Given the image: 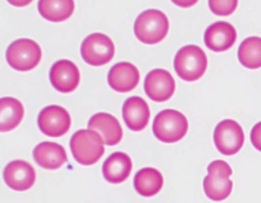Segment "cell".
<instances>
[{"label": "cell", "mask_w": 261, "mask_h": 203, "mask_svg": "<svg viewBox=\"0 0 261 203\" xmlns=\"http://www.w3.org/2000/svg\"><path fill=\"white\" fill-rule=\"evenodd\" d=\"M170 29L167 15L158 9L144 10L138 15L134 23V33L140 42L155 45L165 40Z\"/></svg>", "instance_id": "obj_1"}, {"label": "cell", "mask_w": 261, "mask_h": 203, "mask_svg": "<svg viewBox=\"0 0 261 203\" xmlns=\"http://www.w3.org/2000/svg\"><path fill=\"white\" fill-rule=\"evenodd\" d=\"M103 140L93 129H79L71 136L70 150L74 159L81 165H93L103 156Z\"/></svg>", "instance_id": "obj_2"}, {"label": "cell", "mask_w": 261, "mask_h": 203, "mask_svg": "<svg viewBox=\"0 0 261 203\" xmlns=\"http://www.w3.org/2000/svg\"><path fill=\"white\" fill-rule=\"evenodd\" d=\"M173 66L182 80L195 81L205 74L208 58L205 52L196 45H188L180 48L175 56Z\"/></svg>", "instance_id": "obj_3"}, {"label": "cell", "mask_w": 261, "mask_h": 203, "mask_svg": "<svg viewBox=\"0 0 261 203\" xmlns=\"http://www.w3.org/2000/svg\"><path fill=\"white\" fill-rule=\"evenodd\" d=\"M189 129L188 118L176 109H165L153 121V133L160 141L173 144L186 136Z\"/></svg>", "instance_id": "obj_4"}, {"label": "cell", "mask_w": 261, "mask_h": 203, "mask_svg": "<svg viewBox=\"0 0 261 203\" xmlns=\"http://www.w3.org/2000/svg\"><path fill=\"white\" fill-rule=\"evenodd\" d=\"M232 169L223 160H214L208 166V175L204 178L203 187L206 197L216 202L229 197L233 189L231 180Z\"/></svg>", "instance_id": "obj_5"}, {"label": "cell", "mask_w": 261, "mask_h": 203, "mask_svg": "<svg viewBox=\"0 0 261 203\" xmlns=\"http://www.w3.org/2000/svg\"><path fill=\"white\" fill-rule=\"evenodd\" d=\"M5 56L10 67L18 71H30L40 63L42 51L33 40L20 38L10 43Z\"/></svg>", "instance_id": "obj_6"}, {"label": "cell", "mask_w": 261, "mask_h": 203, "mask_svg": "<svg viewBox=\"0 0 261 203\" xmlns=\"http://www.w3.org/2000/svg\"><path fill=\"white\" fill-rule=\"evenodd\" d=\"M81 55L88 65H106L114 58V42L103 33H92L82 42Z\"/></svg>", "instance_id": "obj_7"}, {"label": "cell", "mask_w": 261, "mask_h": 203, "mask_svg": "<svg viewBox=\"0 0 261 203\" xmlns=\"http://www.w3.org/2000/svg\"><path fill=\"white\" fill-rule=\"evenodd\" d=\"M213 139L218 151L227 156L237 154L245 144L244 129L233 119L219 122L214 129Z\"/></svg>", "instance_id": "obj_8"}, {"label": "cell", "mask_w": 261, "mask_h": 203, "mask_svg": "<svg viewBox=\"0 0 261 203\" xmlns=\"http://www.w3.org/2000/svg\"><path fill=\"white\" fill-rule=\"evenodd\" d=\"M37 124L40 131L46 136L60 137L70 129L71 118L64 107L47 106L38 114Z\"/></svg>", "instance_id": "obj_9"}, {"label": "cell", "mask_w": 261, "mask_h": 203, "mask_svg": "<svg viewBox=\"0 0 261 203\" xmlns=\"http://www.w3.org/2000/svg\"><path fill=\"white\" fill-rule=\"evenodd\" d=\"M176 83L172 75L165 69H154L144 80L145 94L154 101H166L172 98Z\"/></svg>", "instance_id": "obj_10"}, {"label": "cell", "mask_w": 261, "mask_h": 203, "mask_svg": "<svg viewBox=\"0 0 261 203\" xmlns=\"http://www.w3.org/2000/svg\"><path fill=\"white\" fill-rule=\"evenodd\" d=\"M50 83L60 93L75 90L81 81L78 66L69 60H59L50 69Z\"/></svg>", "instance_id": "obj_11"}, {"label": "cell", "mask_w": 261, "mask_h": 203, "mask_svg": "<svg viewBox=\"0 0 261 203\" xmlns=\"http://www.w3.org/2000/svg\"><path fill=\"white\" fill-rule=\"evenodd\" d=\"M3 177H4L5 184L10 189L19 190V192L32 188L36 182L35 169L32 165L23 160H14L9 162L5 166Z\"/></svg>", "instance_id": "obj_12"}, {"label": "cell", "mask_w": 261, "mask_h": 203, "mask_svg": "<svg viewBox=\"0 0 261 203\" xmlns=\"http://www.w3.org/2000/svg\"><path fill=\"white\" fill-rule=\"evenodd\" d=\"M237 40L236 28L228 22H216L206 28L204 42L206 47L216 52L229 50Z\"/></svg>", "instance_id": "obj_13"}, {"label": "cell", "mask_w": 261, "mask_h": 203, "mask_svg": "<svg viewBox=\"0 0 261 203\" xmlns=\"http://www.w3.org/2000/svg\"><path fill=\"white\" fill-rule=\"evenodd\" d=\"M140 74L137 66L130 62H119L112 66L107 75L109 85L119 93H127L137 88Z\"/></svg>", "instance_id": "obj_14"}, {"label": "cell", "mask_w": 261, "mask_h": 203, "mask_svg": "<svg viewBox=\"0 0 261 203\" xmlns=\"http://www.w3.org/2000/svg\"><path fill=\"white\" fill-rule=\"evenodd\" d=\"M88 128L101 134L103 144L107 146H115L122 139V128L117 118L106 112L93 114L88 121Z\"/></svg>", "instance_id": "obj_15"}, {"label": "cell", "mask_w": 261, "mask_h": 203, "mask_svg": "<svg viewBox=\"0 0 261 203\" xmlns=\"http://www.w3.org/2000/svg\"><path fill=\"white\" fill-rule=\"evenodd\" d=\"M122 118L132 131H142L149 123L150 111L147 101L140 96L127 98L122 104Z\"/></svg>", "instance_id": "obj_16"}, {"label": "cell", "mask_w": 261, "mask_h": 203, "mask_svg": "<svg viewBox=\"0 0 261 203\" xmlns=\"http://www.w3.org/2000/svg\"><path fill=\"white\" fill-rule=\"evenodd\" d=\"M33 159L43 169L55 170L63 166L68 160L66 151L56 142H41L33 149Z\"/></svg>", "instance_id": "obj_17"}, {"label": "cell", "mask_w": 261, "mask_h": 203, "mask_svg": "<svg viewBox=\"0 0 261 203\" xmlns=\"http://www.w3.org/2000/svg\"><path fill=\"white\" fill-rule=\"evenodd\" d=\"M132 169L133 162L129 155L117 151L107 157L102 166V173L107 182L112 184H120L129 178V175L132 174Z\"/></svg>", "instance_id": "obj_18"}, {"label": "cell", "mask_w": 261, "mask_h": 203, "mask_svg": "<svg viewBox=\"0 0 261 203\" xmlns=\"http://www.w3.org/2000/svg\"><path fill=\"white\" fill-rule=\"evenodd\" d=\"M24 116L23 104L12 96L0 98V132H9L22 122Z\"/></svg>", "instance_id": "obj_19"}, {"label": "cell", "mask_w": 261, "mask_h": 203, "mask_svg": "<svg viewBox=\"0 0 261 203\" xmlns=\"http://www.w3.org/2000/svg\"><path fill=\"white\" fill-rule=\"evenodd\" d=\"M135 190L143 197H153L158 194L163 187V177L154 167H144L139 170L134 178Z\"/></svg>", "instance_id": "obj_20"}, {"label": "cell", "mask_w": 261, "mask_h": 203, "mask_svg": "<svg viewBox=\"0 0 261 203\" xmlns=\"http://www.w3.org/2000/svg\"><path fill=\"white\" fill-rule=\"evenodd\" d=\"M74 0H40L38 12L50 22H64L71 17L74 12Z\"/></svg>", "instance_id": "obj_21"}, {"label": "cell", "mask_w": 261, "mask_h": 203, "mask_svg": "<svg viewBox=\"0 0 261 203\" xmlns=\"http://www.w3.org/2000/svg\"><path fill=\"white\" fill-rule=\"evenodd\" d=\"M239 61L244 67H261V38L249 37L242 41L239 47Z\"/></svg>", "instance_id": "obj_22"}, {"label": "cell", "mask_w": 261, "mask_h": 203, "mask_svg": "<svg viewBox=\"0 0 261 203\" xmlns=\"http://www.w3.org/2000/svg\"><path fill=\"white\" fill-rule=\"evenodd\" d=\"M239 0H209V8L219 17L231 15L237 9Z\"/></svg>", "instance_id": "obj_23"}, {"label": "cell", "mask_w": 261, "mask_h": 203, "mask_svg": "<svg viewBox=\"0 0 261 203\" xmlns=\"http://www.w3.org/2000/svg\"><path fill=\"white\" fill-rule=\"evenodd\" d=\"M251 142L255 149L261 151V122L255 124L251 129Z\"/></svg>", "instance_id": "obj_24"}, {"label": "cell", "mask_w": 261, "mask_h": 203, "mask_svg": "<svg viewBox=\"0 0 261 203\" xmlns=\"http://www.w3.org/2000/svg\"><path fill=\"white\" fill-rule=\"evenodd\" d=\"M171 2H172L173 4L177 5V7L190 8V7H193V5H195L199 0H171Z\"/></svg>", "instance_id": "obj_25"}, {"label": "cell", "mask_w": 261, "mask_h": 203, "mask_svg": "<svg viewBox=\"0 0 261 203\" xmlns=\"http://www.w3.org/2000/svg\"><path fill=\"white\" fill-rule=\"evenodd\" d=\"M9 4H12L13 7H25V5L31 4L33 0H7Z\"/></svg>", "instance_id": "obj_26"}]
</instances>
